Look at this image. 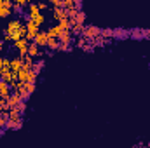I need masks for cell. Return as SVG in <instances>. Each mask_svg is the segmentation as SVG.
<instances>
[{"mask_svg":"<svg viewBox=\"0 0 150 148\" xmlns=\"http://www.w3.org/2000/svg\"><path fill=\"white\" fill-rule=\"evenodd\" d=\"M25 26H26V40H28V42L35 40V37H37V33H38V26L35 23H32L30 19H26Z\"/></svg>","mask_w":150,"mask_h":148,"instance_id":"5b68a950","label":"cell"},{"mask_svg":"<svg viewBox=\"0 0 150 148\" xmlns=\"http://www.w3.org/2000/svg\"><path fill=\"white\" fill-rule=\"evenodd\" d=\"M58 26L61 28V32H72V23H70V19H63V21H59Z\"/></svg>","mask_w":150,"mask_h":148,"instance_id":"7402d4cb","label":"cell"},{"mask_svg":"<svg viewBox=\"0 0 150 148\" xmlns=\"http://www.w3.org/2000/svg\"><path fill=\"white\" fill-rule=\"evenodd\" d=\"M2 35L4 42H18L19 38H26V26L21 19H12L9 21L5 30H2Z\"/></svg>","mask_w":150,"mask_h":148,"instance_id":"6da1fadb","label":"cell"},{"mask_svg":"<svg viewBox=\"0 0 150 148\" xmlns=\"http://www.w3.org/2000/svg\"><path fill=\"white\" fill-rule=\"evenodd\" d=\"M44 66H45V61L44 59H37V61H33V66H32V72L35 75H38L42 70H44Z\"/></svg>","mask_w":150,"mask_h":148,"instance_id":"e0dca14e","label":"cell"},{"mask_svg":"<svg viewBox=\"0 0 150 148\" xmlns=\"http://www.w3.org/2000/svg\"><path fill=\"white\" fill-rule=\"evenodd\" d=\"M74 9L75 11H82V2L80 0H74Z\"/></svg>","mask_w":150,"mask_h":148,"instance_id":"4dcf8cb0","label":"cell"},{"mask_svg":"<svg viewBox=\"0 0 150 148\" xmlns=\"http://www.w3.org/2000/svg\"><path fill=\"white\" fill-rule=\"evenodd\" d=\"M21 63H23V68H30L32 70V66H33V59L28 58V56H21Z\"/></svg>","mask_w":150,"mask_h":148,"instance_id":"cb8c5ba5","label":"cell"},{"mask_svg":"<svg viewBox=\"0 0 150 148\" xmlns=\"http://www.w3.org/2000/svg\"><path fill=\"white\" fill-rule=\"evenodd\" d=\"M5 72H11V59L9 58H0V78Z\"/></svg>","mask_w":150,"mask_h":148,"instance_id":"7c38bea8","label":"cell"},{"mask_svg":"<svg viewBox=\"0 0 150 148\" xmlns=\"http://www.w3.org/2000/svg\"><path fill=\"white\" fill-rule=\"evenodd\" d=\"M61 33H63V32H61V28H59L58 25H56V26H51V28L47 30V37L49 38H58V40H59Z\"/></svg>","mask_w":150,"mask_h":148,"instance_id":"4fadbf2b","label":"cell"},{"mask_svg":"<svg viewBox=\"0 0 150 148\" xmlns=\"http://www.w3.org/2000/svg\"><path fill=\"white\" fill-rule=\"evenodd\" d=\"M37 5H38V11H40V12H42V11H44V9H47V7H49V5H47V4H45V2H38Z\"/></svg>","mask_w":150,"mask_h":148,"instance_id":"1f68e13d","label":"cell"},{"mask_svg":"<svg viewBox=\"0 0 150 148\" xmlns=\"http://www.w3.org/2000/svg\"><path fill=\"white\" fill-rule=\"evenodd\" d=\"M26 19H30L32 23H35L37 26H42L44 25V21H45V18H44V14L40 12V14H37V16H32V18H26Z\"/></svg>","mask_w":150,"mask_h":148,"instance_id":"44dd1931","label":"cell"},{"mask_svg":"<svg viewBox=\"0 0 150 148\" xmlns=\"http://www.w3.org/2000/svg\"><path fill=\"white\" fill-rule=\"evenodd\" d=\"M101 37L113 40V28H103V30H101Z\"/></svg>","mask_w":150,"mask_h":148,"instance_id":"d4e9b609","label":"cell"},{"mask_svg":"<svg viewBox=\"0 0 150 148\" xmlns=\"http://www.w3.org/2000/svg\"><path fill=\"white\" fill-rule=\"evenodd\" d=\"M59 52H70L72 51V45H68V44H59V49H58Z\"/></svg>","mask_w":150,"mask_h":148,"instance_id":"4316f807","label":"cell"},{"mask_svg":"<svg viewBox=\"0 0 150 148\" xmlns=\"http://www.w3.org/2000/svg\"><path fill=\"white\" fill-rule=\"evenodd\" d=\"M52 18L59 23V21H63V19H68V12H67L65 9H52Z\"/></svg>","mask_w":150,"mask_h":148,"instance_id":"30bf717a","label":"cell"},{"mask_svg":"<svg viewBox=\"0 0 150 148\" xmlns=\"http://www.w3.org/2000/svg\"><path fill=\"white\" fill-rule=\"evenodd\" d=\"M30 73H32V70H30V68H21V70L18 72V80H19V82H28Z\"/></svg>","mask_w":150,"mask_h":148,"instance_id":"9a60e30c","label":"cell"},{"mask_svg":"<svg viewBox=\"0 0 150 148\" xmlns=\"http://www.w3.org/2000/svg\"><path fill=\"white\" fill-rule=\"evenodd\" d=\"M28 45H30V42L26 38H19L18 42H14V47L19 51V56H26L28 54Z\"/></svg>","mask_w":150,"mask_h":148,"instance_id":"8992f818","label":"cell"},{"mask_svg":"<svg viewBox=\"0 0 150 148\" xmlns=\"http://www.w3.org/2000/svg\"><path fill=\"white\" fill-rule=\"evenodd\" d=\"M23 127V115H19L16 110H9V124L5 129H12V131H18Z\"/></svg>","mask_w":150,"mask_h":148,"instance_id":"3957f363","label":"cell"},{"mask_svg":"<svg viewBox=\"0 0 150 148\" xmlns=\"http://www.w3.org/2000/svg\"><path fill=\"white\" fill-rule=\"evenodd\" d=\"M129 37L134 40H143V28H133L129 32Z\"/></svg>","mask_w":150,"mask_h":148,"instance_id":"d6986e66","label":"cell"},{"mask_svg":"<svg viewBox=\"0 0 150 148\" xmlns=\"http://www.w3.org/2000/svg\"><path fill=\"white\" fill-rule=\"evenodd\" d=\"M84 28H86V25L72 23V35H75V37H80V35H82V32H84Z\"/></svg>","mask_w":150,"mask_h":148,"instance_id":"ac0fdd59","label":"cell"},{"mask_svg":"<svg viewBox=\"0 0 150 148\" xmlns=\"http://www.w3.org/2000/svg\"><path fill=\"white\" fill-rule=\"evenodd\" d=\"M72 42H74V35H72V32H63V33H61V37H59V44H68V45H72Z\"/></svg>","mask_w":150,"mask_h":148,"instance_id":"2e32d148","label":"cell"},{"mask_svg":"<svg viewBox=\"0 0 150 148\" xmlns=\"http://www.w3.org/2000/svg\"><path fill=\"white\" fill-rule=\"evenodd\" d=\"M21 68H23V63H21V56H18V58H11V72L18 73Z\"/></svg>","mask_w":150,"mask_h":148,"instance_id":"8fae6325","label":"cell"},{"mask_svg":"<svg viewBox=\"0 0 150 148\" xmlns=\"http://www.w3.org/2000/svg\"><path fill=\"white\" fill-rule=\"evenodd\" d=\"M0 33H2V23H0Z\"/></svg>","mask_w":150,"mask_h":148,"instance_id":"d590c367","label":"cell"},{"mask_svg":"<svg viewBox=\"0 0 150 148\" xmlns=\"http://www.w3.org/2000/svg\"><path fill=\"white\" fill-rule=\"evenodd\" d=\"M7 124H9V111H2V113H0V127L5 129Z\"/></svg>","mask_w":150,"mask_h":148,"instance_id":"603a6c76","label":"cell"},{"mask_svg":"<svg viewBox=\"0 0 150 148\" xmlns=\"http://www.w3.org/2000/svg\"><path fill=\"white\" fill-rule=\"evenodd\" d=\"M51 4H52V7H54V9H63V4H65V0H52Z\"/></svg>","mask_w":150,"mask_h":148,"instance_id":"83f0119b","label":"cell"},{"mask_svg":"<svg viewBox=\"0 0 150 148\" xmlns=\"http://www.w3.org/2000/svg\"><path fill=\"white\" fill-rule=\"evenodd\" d=\"M129 38V30L126 28H113V40H126Z\"/></svg>","mask_w":150,"mask_h":148,"instance_id":"ba28073f","label":"cell"},{"mask_svg":"<svg viewBox=\"0 0 150 148\" xmlns=\"http://www.w3.org/2000/svg\"><path fill=\"white\" fill-rule=\"evenodd\" d=\"M12 92H11V85L9 84H5L4 80H0V96H4V98H9Z\"/></svg>","mask_w":150,"mask_h":148,"instance_id":"5bb4252c","label":"cell"},{"mask_svg":"<svg viewBox=\"0 0 150 148\" xmlns=\"http://www.w3.org/2000/svg\"><path fill=\"white\" fill-rule=\"evenodd\" d=\"M2 111H4V110H2V108H0V113H2Z\"/></svg>","mask_w":150,"mask_h":148,"instance_id":"8d00e7d4","label":"cell"},{"mask_svg":"<svg viewBox=\"0 0 150 148\" xmlns=\"http://www.w3.org/2000/svg\"><path fill=\"white\" fill-rule=\"evenodd\" d=\"M82 51H84V52H93V51H94V45L89 42V44H86V45L82 47Z\"/></svg>","mask_w":150,"mask_h":148,"instance_id":"f1b7e54d","label":"cell"},{"mask_svg":"<svg viewBox=\"0 0 150 148\" xmlns=\"http://www.w3.org/2000/svg\"><path fill=\"white\" fill-rule=\"evenodd\" d=\"M143 38L150 40V30H149V28H143Z\"/></svg>","mask_w":150,"mask_h":148,"instance_id":"d6a6232c","label":"cell"},{"mask_svg":"<svg viewBox=\"0 0 150 148\" xmlns=\"http://www.w3.org/2000/svg\"><path fill=\"white\" fill-rule=\"evenodd\" d=\"M28 58H32V59H35L37 56H42V52H40V47H38L37 44H33V42H30V45H28V54H26Z\"/></svg>","mask_w":150,"mask_h":148,"instance_id":"9c48e42d","label":"cell"},{"mask_svg":"<svg viewBox=\"0 0 150 148\" xmlns=\"http://www.w3.org/2000/svg\"><path fill=\"white\" fill-rule=\"evenodd\" d=\"M134 148H142V145H136V147H134Z\"/></svg>","mask_w":150,"mask_h":148,"instance_id":"e575fe53","label":"cell"},{"mask_svg":"<svg viewBox=\"0 0 150 148\" xmlns=\"http://www.w3.org/2000/svg\"><path fill=\"white\" fill-rule=\"evenodd\" d=\"M100 35H101V28H98L96 25H86V28L82 32V37H86L87 40H94Z\"/></svg>","mask_w":150,"mask_h":148,"instance_id":"277c9868","label":"cell"},{"mask_svg":"<svg viewBox=\"0 0 150 148\" xmlns=\"http://www.w3.org/2000/svg\"><path fill=\"white\" fill-rule=\"evenodd\" d=\"M12 110H16L19 115H23V113L26 111V101H19V103H18V106H16V108H12Z\"/></svg>","mask_w":150,"mask_h":148,"instance_id":"484cf974","label":"cell"},{"mask_svg":"<svg viewBox=\"0 0 150 148\" xmlns=\"http://www.w3.org/2000/svg\"><path fill=\"white\" fill-rule=\"evenodd\" d=\"M2 51H4V40H0V58H2Z\"/></svg>","mask_w":150,"mask_h":148,"instance_id":"836d02e7","label":"cell"},{"mask_svg":"<svg viewBox=\"0 0 150 148\" xmlns=\"http://www.w3.org/2000/svg\"><path fill=\"white\" fill-rule=\"evenodd\" d=\"M12 91H14V94H18V96H19V99H21V101H28V99H30V96L35 92V84L19 82V84L16 85V89H12Z\"/></svg>","mask_w":150,"mask_h":148,"instance_id":"7a4b0ae2","label":"cell"},{"mask_svg":"<svg viewBox=\"0 0 150 148\" xmlns=\"http://www.w3.org/2000/svg\"><path fill=\"white\" fill-rule=\"evenodd\" d=\"M47 40H49L47 32H38L35 40H33V44H37L38 47H47Z\"/></svg>","mask_w":150,"mask_h":148,"instance_id":"52a82bcc","label":"cell"},{"mask_svg":"<svg viewBox=\"0 0 150 148\" xmlns=\"http://www.w3.org/2000/svg\"><path fill=\"white\" fill-rule=\"evenodd\" d=\"M47 49L52 51V52L58 51V49H59V40H58V38H49V40H47Z\"/></svg>","mask_w":150,"mask_h":148,"instance_id":"ffe728a7","label":"cell"},{"mask_svg":"<svg viewBox=\"0 0 150 148\" xmlns=\"http://www.w3.org/2000/svg\"><path fill=\"white\" fill-rule=\"evenodd\" d=\"M12 2H9V0H0V7H7V9H12Z\"/></svg>","mask_w":150,"mask_h":148,"instance_id":"f546056e","label":"cell"}]
</instances>
